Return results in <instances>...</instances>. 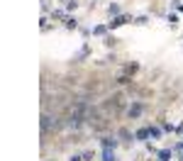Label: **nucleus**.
I'll list each match as a JSON object with an SVG mask.
<instances>
[{"label":"nucleus","instance_id":"f257e3e1","mask_svg":"<svg viewBox=\"0 0 183 161\" xmlns=\"http://www.w3.org/2000/svg\"><path fill=\"white\" fill-rule=\"evenodd\" d=\"M125 22H130V17H127V15H120V17H115L112 22H110V30H112V27H122Z\"/></svg>","mask_w":183,"mask_h":161},{"label":"nucleus","instance_id":"0eeeda50","mask_svg":"<svg viewBox=\"0 0 183 161\" xmlns=\"http://www.w3.org/2000/svg\"><path fill=\"white\" fill-rule=\"evenodd\" d=\"M159 134H161V132L156 127H149V137H159Z\"/></svg>","mask_w":183,"mask_h":161},{"label":"nucleus","instance_id":"423d86ee","mask_svg":"<svg viewBox=\"0 0 183 161\" xmlns=\"http://www.w3.org/2000/svg\"><path fill=\"white\" fill-rule=\"evenodd\" d=\"M103 161H115V156H112V151H110V149H105V154H103Z\"/></svg>","mask_w":183,"mask_h":161},{"label":"nucleus","instance_id":"20e7f679","mask_svg":"<svg viewBox=\"0 0 183 161\" xmlns=\"http://www.w3.org/2000/svg\"><path fill=\"white\" fill-rule=\"evenodd\" d=\"M115 144H117L115 139H105V142H103V146H105V149H115Z\"/></svg>","mask_w":183,"mask_h":161},{"label":"nucleus","instance_id":"7ed1b4c3","mask_svg":"<svg viewBox=\"0 0 183 161\" xmlns=\"http://www.w3.org/2000/svg\"><path fill=\"white\" fill-rule=\"evenodd\" d=\"M171 159V149H164V151H159V161H168Z\"/></svg>","mask_w":183,"mask_h":161},{"label":"nucleus","instance_id":"9d476101","mask_svg":"<svg viewBox=\"0 0 183 161\" xmlns=\"http://www.w3.org/2000/svg\"><path fill=\"white\" fill-rule=\"evenodd\" d=\"M71 161H83V159H81V156H73V159H71Z\"/></svg>","mask_w":183,"mask_h":161},{"label":"nucleus","instance_id":"6e6552de","mask_svg":"<svg viewBox=\"0 0 183 161\" xmlns=\"http://www.w3.org/2000/svg\"><path fill=\"white\" fill-rule=\"evenodd\" d=\"M66 27H69V30H73V27H76V20L69 17V20H66Z\"/></svg>","mask_w":183,"mask_h":161},{"label":"nucleus","instance_id":"f03ea898","mask_svg":"<svg viewBox=\"0 0 183 161\" xmlns=\"http://www.w3.org/2000/svg\"><path fill=\"white\" fill-rule=\"evenodd\" d=\"M139 112H142V105H139V103H134L132 108H130V115H132V117H137Z\"/></svg>","mask_w":183,"mask_h":161},{"label":"nucleus","instance_id":"39448f33","mask_svg":"<svg viewBox=\"0 0 183 161\" xmlns=\"http://www.w3.org/2000/svg\"><path fill=\"white\" fill-rule=\"evenodd\" d=\"M147 137H149V129H139V132H137V139H142V142H144Z\"/></svg>","mask_w":183,"mask_h":161},{"label":"nucleus","instance_id":"1a4fd4ad","mask_svg":"<svg viewBox=\"0 0 183 161\" xmlns=\"http://www.w3.org/2000/svg\"><path fill=\"white\" fill-rule=\"evenodd\" d=\"M83 161H93V151H86L83 154Z\"/></svg>","mask_w":183,"mask_h":161}]
</instances>
